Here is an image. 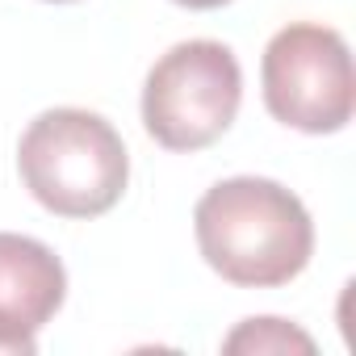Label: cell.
<instances>
[{"label": "cell", "mask_w": 356, "mask_h": 356, "mask_svg": "<svg viewBox=\"0 0 356 356\" xmlns=\"http://www.w3.org/2000/svg\"><path fill=\"white\" fill-rule=\"evenodd\" d=\"M193 235L206 264L239 289L289 285L314 256L306 206L277 181L231 176L202 193Z\"/></svg>", "instance_id": "cell-1"}, {"label": "cell", "mask_w": 356, "mask_h": 356, "mask_svg": "<svg viewBox=\"0 0 356 356\" xmlns=\"http://www.w3.org/2000/svg\"><path fill=\"white\" fill-rule=\"evenodd\" d=\"M17 172L30 197L59 218L109 214L130 181L122 134L92 109H47L17 143Z\"/></svg>", "instance_id": "cell-2"}, {"label": "cell", "mask_w": 356, "mask_h": 356, "mask_svg": "<svg viewBox=\"0 0 356 356\" xmlns=\"http://www.w3.org/2000/svg\"><path fill=\"white\" fill-rule=\"evenodd\" d=\"M239 101L243 72L235 51L214 38H189L147 72L143 126L168 151H202L231 130Z\"/></svg>", "instance_id": "cell-3"}, {"label": "cell", "mask_w": 356, "mask_h": 356, "mask_svg": "<svg viewBox=\"0 0 356 356\" xmlns=\"http://www.w3.org/2000/svg\"><path fill=\"white\" fill-rule=\"evenodd\" d=\"M260 84L268 113L302 134H335L352 122L356 80L352 55L339 30L318 22H293L273 34L260 59Z\"/></svg>", "instance_id": "cell-4"}, {"label": "cell", "mask_w": 356, "mask_h": 356, "mask_svg": "<svg viewBox=\"0 0 356 356\" xmlns=\"http://www.w3.org/2000/svg\"><path fill=\"white\" fill-rule=\"evenodd\" d=\"M67 298V273L59 256L30 239L0 231V323L38 335Z\"/></svg>", "instance_id": "cell-5"}, {"label": "cell", "mask_w": 356, "mask_h": 356, "mask_svg": "<svg viewBox=\"0 0 356 356\" xmlns=\"http://www.w3.org/2000/svg\"><path fill=\"white\" fill-rule=\"evenodd\" d=\"M222 352H248V356H264V352H314V339L285 323V318H243L227 339H222Z\"/></svg>", "instance_id": "cell-6"}, {"label": "cell", "mask_w": 356, "mask_h": 356, "mask_svg": "<svg viewBox=\"0 0 356 356\" xmlns=\"http://www.w3.org/2000/svg\"><path fill=\"white\" fill-rule=\"evenodd\" d=\"M38 352V335L0 323V356H34Z\"/></svg>", "instance_id": "cell-7"}, {"label": "cell", "mask_w": 356, "mask_h": 356, "mask_svg": "<svg viewBox=\"0 0 356 356\" xmlns=\"http://www.w3.org/2000/svg\"><path fill=\"white\" fill-rule=\"evenodd\" d=\"M176 5H185V9H197V13H206V9H222V5H231V0H176Z\"/></svg>", "instance_id": "cell-8"}, {"label": "cell", "mask_w": 356, "mask_h": 356, "mask_svg": "<svg viewBox=\"0 0 356 356\" xmlns=\"http://www.w3.org/2000/svg\"><path fill=\"white\" fill-rule=\"evenodd\" d=\"M51 5H67V0H51Z\"/></svg>", "instance_id": "cell-9"}]
</instances>
